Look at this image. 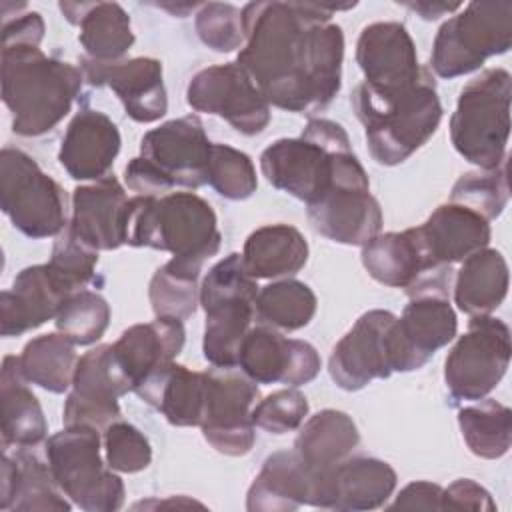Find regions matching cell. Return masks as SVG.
I'll list each match as a JSON object with an SVG mask.
<instances>
[{
  "instance_id": "obj_1",
  "label": "cell",
  "mask_w": 512,
  "mask_h": 512,
  "mask_svg": "<svg viewBox=\"0 0 512 512\" xmlns=\"http://www.w3.org/2000/svg\"><path fill=\"white\" fill-rule=\"evenodd\" d=\"M356 4L250 2L242 8L246 42L236 62L268 104L310 114L340 92L344 34L332 22Z\"/></svg>"
},
{
  "instance_id": "obj_2",
  "label": "cell",
  "mask_w": 512,
  "mask_h": 512,
  "mask_svg": "<svg viewBox=\"0 0 512 512\" xmlns=\"http://www.w3.org/2000/svg\"><path fill=\"white\" fill-rule=\"evenodd\" d=\"M78 66L46 56L34 44H2V100L18 136L52 132L80 94Z\"/></svg>"
},
{
  "instance_id": "obj_3",
  "label": "cell",
  "mask_w": 512,
  "mask_h": 512,
  "mask_svg": "<svg viewBox=\"0 0 512 512\" xmlns=\"http://www.w3.org/2000/svg\"><path fill=\"white\" fill-rule=\"evenodd\" d=\"M350 102L364 126L372 158L384 166L408 160L434 136L442 120V104L430 70L414 86L396 92H378L360 82Z\"/></svg>"
},
{
  "instance_id": "obj_4",
  "label": "cell",
  "mask_w": 512,
  "mask_h": 512,
  "mask_svg": "<svg viewBox=\"0 0 512 512\" xmlns=\"http://www.w3.org/2000/svg\"><path fill=\"white\" fill-rule=\"evenodd\" d=\"M222 234L212 206L194 192L134 196L128 202L126 244L170 252L172 260L200 270L220 250Z\"/></svg>"
},
{
  "instance_id": "obj_5",
  "label": "cell",
  "mask_w": 512,
  "mask_h": 512,
  "mask_svg": "<svg viewBox=\"0 0 512 512\" xmlns=\"http://www.w3.org/2000/svg\"><path fill=\"white\" fill-rule=\"evenodd\" d=\"M212 142L196 114L168 120L148 130L140 156L124 168V180L138 196H164L174 186L200 188L208 182Z\"/></svg>"
},
{
  "instance_id": "obj_6",
  "label": "cell",
  "mask_w": 512,
  "mask_h": 512,
  "mask_svg": "<svg viewBox=\"0 0 512 512\" xmlns=\"http://www.w3.org/2000/svg\"><path fill=\"white\" fill-rule=\"evenodd\" d=\"M510 96L512 76L504 68H486L460 90L450 118V140L480 170H494L508 160Z\"/></svg>"
},
{
  "instance_id": "obj_7",
  "label": "cell",
  "mask_w": 512,
  "mask_h": 512,
  "mask_svg": "<svg viewBox=\"0 0 512 512\" xmlns=\"http://www.w3.org/2000/svg\"><path fill=\"white\" fill-rule=\"evenodd\" d=\"M258 294L256 278L244 266L242 254L218 260L200 286V306L206 314L202 352L214 368H236L240 344L252 328Z\"/></svg>"
},
{
  "instance_id": "obj_8",
  "label": "cell",
  "mask_w": 512,
  "mask_h": 512,
  "mask_svg": "<svg viewBox=\"0 0 512 512\" xmlns=\"http://www.w3.org/2000/svg\"><path fill=\"white\" fill-rule=\"evenodd\" d=\"M352 150L346 130L328 118H312L298 138H280L260 154L266 180L310 204L330 184L334 158Z\"/></svg>"
},
{
  "instance_id": "obj_9",
  "label": "cell",
  "mask_w": 512,
  "mask_h": 512,
  "mask_svg": "<svg viewBox=\"0 0 512 512\" xmlns=\"http://www.w3.org/2000/svg\"><path fill=\"white\" fill-rule=\"evenodd\" d=\"M46 458L60 490L78 508L114 512L124 506V482L100 456V430L64 426L46 440Z\"/></svg>"
},
{
  "instance_id": "obj_10",
  "label": "cell",
  "mask_w": 512,
  "mask_h": 512,
  "mask_svg": "<svg viewBox=\"0 0 512 512\" xmlns=\"http://www.w3.org/2000/svg\"><path fill=\"white\" fill-rule=\"evenodd\" d=\"M306 206L312 228L346 246L368 244L384 224L382 208L370 194L368 174L352 150L336 154L330 184Z\"/></svg>"
},
{
  "instance_id": "obj_11",
  "label": "cell",
  "mask_w": 512,
  "mask_h": 512,
  "mask_svg": "<svg viewBox=\"0 0 512 512\" xmlns=\"http://www.w3.org/2000/svg\"><path fill=\"white\" fill-rule=\"evenodd\" d=\"M512 44V2H470L436 32L430 68L440 78L478 70Z\"/></svg>"
},
{
  "instance_id": "obj_12",
  "label": "cell",
  "mask_w": 512,
  "mask_h": 512,
  "mask_svg": "<svg viewBox=\"0 0 512 512\" xmlns=\"http://www.w3.org/2000/svg\"><path fill=\"white\" fill-rule=\"evenodd\" d=\"M0 204L12 226L28 238L58 236L66 222V196L60 184L18 148L0 152Z\"/></svg>"
},
{
  "instance_id": "obj_13",
  "label": "cell",
  "mask_w": 512,
  "mask_h": 512,
  "mask_svg": "<svg viewBox=\"0 0 512 512\" xmlns=\"http://www.w3.org/2000/svg\"><path fill=\"white\" fill-rule=\"evenodd\" d=\"M510 328L490 314L470 316L468 330L444 362V382L452 402L482 400L504 378L510 364Z\"/></svg>"
},
{
  "instance_id": "obj_14",
  "label": "cell",
  "mask_w": 512,
  "mask_h": 512,
  "mask_svg": "<svg viewBox=\"0 0 512 512\" xmlns=\"http://www.w3.org/2000/svg\"><path fill=\"white\" fill-rule=\"evenodd\" d=\"M206 378L202 436L220 454H248L256 440L252 422V408L260 396L256 382L234 368L206 370Z\"/></svg>"
},
{
  "instance_id": "obj_15",
  "label": "cell",
  "mask_w": 512,
  "mask_h": 512,
  "mask_svg": "<svg viewBox=\"0 0 512 512\" xmlns=\"http://www.w3.org/2000/svg\"><path fill=\"white\" fill-rule=\"evenodd\" d=\"M448 290L450 284H432L408 294L410 302L392 326L394 372L422 368L436 350L454 340L458 320Z\"/></svg>"
},
{
  "instance_id": "obj_16",
  "label": "cell",
  "mask_w": 512,
  "mask_h": 512,
  "mask_svg": "<svg viewBox=\"0 0 512 512\" xmlns=\"http://www.w3.org/2000/svg\"><path fill=\"white\" fill-rule=\"evenodd\" d=\"M186 100L196 112L220 116L244 136L260 134L270 122V104L238 62L196 72L188 82Z\"/></svg>"
},
{
  "instance_id": "obj_17",
  "label": "cell",
  "mask_w": 512,
  "mask_h": 512,
  "mask_svg": "<svg viewBox=\"0 0 512 512\" xmlns=\"http://www.w3.org/2000/svg\"><path fill=\"white\" fill-rule=\"evenodd\" d=\"M396 316L388 310H368L334 346L328 372L342 390L354 392L372 380H384L394 372L392 326Z\"/></svg>"
},
{
  "instance_id": "obj_18",
  "label": "cell",
  "mask_w": 512,
  "mask_h": 512,
  "mask_svg": "<svg viewBox=\"0 0 512 512\" xmlns=\"http://www.w3.org/2000/svg\"><path fill=\"white\" fill-rule=\"evenodd\" d=\"M128 392L130 386L114 366L112 344H98L78 358L62 422L64 426L84 424L104 432L120 420L118 398Z\"/></svg>"
},
{
  "instance_id": "obj_19",
  "label": "cell",
  "mask_w": 512,
  "mask_h": 512,
  "mask_svg": "<svg viewBox=\"0 0 512 512\" xmlns=\"http://www.w3.org/2000/svg\"><path fill=\"white\" fill-rule=\"evenodd\" d=\"M320 366V354L310 342L286 338L264 324L248 330L238 352V368L256 384H308Z\"/></svg>"
},
{
  "instance_id": "obj_20",
  "label": "cell",
  "mask_w": 512,
  "mask_h": 512,
  "mask_svg": "<svg viewBox=\"0 0 512 512\" xmlns=\"http://www.w3.org/2000/svg\"><path fill=\"white\" fill-rule=\"evenodd\" d=\"M356 62L364 84L378 92H396L420 82L430 68L420 66L414 40L400 22H372L356 42Z\"/></svg>"
},
{
  "instance_id": "obj_21",
  "label": "cell",
  "mask_w": 512,
  "mask_h": 512,
  "mask_svg": "<svg viewBox=\"0 0 512 512\" xmlns=\"http://www.w3.org/2000/svg\"><path fill=\"white\" fill-rule=\"evenodd\" d=\"M80 70L88 84L110 86L134 122H156L168 110L162 64L156 58L140 56L118 62H96L82 56Z\"/></svg>"
},
{
  "instance_id": "obj_22",
  "label": "cell",
  "mask_w": 512,
  "mask_h": 512,
  "mask_svg": "<svg viewBox=\"0 0 512 512\" xmlns=\"http://www.w3.org/2000/svg\"><path fill=\"white\" fill-rule=\"evenodd\" d=\"M128 202L122 184L106 176L78 186L72 194L70 230L94 250H116L126 244Z\"/></svg>"
},
{
  "instance_id": "obj_23",
  "label": "cell",
  "mask_w": 512,
  "mask_h": 512,
  "mask_svg": "<svg viewBox=\"0 0 512 512\" xmlns=\"http://www.w3.org/2000/svg\"><path fill=\"white\" fill-rule=\"evenodd\" d=\"M416 236L430 270H446L470 254L488 246L490 222L462 204L438 206L424 224L416 226Z\"/></svg>"
},
{
  "instance_id": "obj_24",
  "label": "cell",
  "mask_w": 512,
  "mask_h": 512,
  "mask_svg": "<svg viewBox=\"0 0 512 512\" xmlns=\"http://www.w3.org/2000/svg\"><path fill=\"white\" fill-rule=\"evenodd\" d=\"M394 468L372 456H348L320 482L316 508L360 512L388 502L396 488Z\"/></svg>"
},
{
  "instance_id": "obj_25",
  "label": "cell",
  "mask_w": 512,
  "mask_h": 512,
  "mask_svg": "<svg viewBox=\"0 0 512 512\" xmlns=\"http://www.w3.org/2000/svg\"><path fill=\"white\" fill-rule=\"evenodd\" d=\"M118 126L104 112L80 108L62 138L58 160L74 180H102L120 152Z\"/></svg>"
},
{
  "instance_id": "obj_26",
  "label": "cell",
  "mask_w": 512,
  "mask_h": 512,
  "mask_svg": "<svg viewBox=\"0 0 512 512\" xmlns=\"http://www.w3.org/2000/svg\"><path fill=\"white\" fill-rule=\"evenodd\" d=\"M186 340L182 320L156 318L126 328L112 344V360L130 390L174 362Z\"/></svg>"
},
{
  "instance_id": "obj_27",
  "label": "cell",
  "mask_w": 512,
  "mask_h": 512,
  "mask_svg": "<svg viewBox=\"0 0 512 512\" xmlns=\"http://www.w3.org/2000/svg\"><path fill=\"white\" fill-rule=\"evenodd\" d=\"M72 504L64 498L48 464L30 448L4 450L0 464V510L14 512H68Z\"/></svg>"
},
{
  "instance_id": "obj_28",
  "label": "cell",
  "mask_w": 512,
  "mask_h": 512,
  "mask_svg": "<svg viewBox=\"0 0 512 512\" xmlns=\"http://www.w3.org/2000/svg\"><path fill=\"white\" fill-rule=\"evenodd\" d=\"M66 298L46 264L20 270L12 286L0 294V334L10 338L42 326L56 318Z\"/></svg>"
},
{
  "instance_id": "obj_29",
  "label": "cell",
  "mask_w": 512,
  "mask_h": 512,
  "mask_svg": "<svg viewBox=\"0 0 512 512\" xmlns=\"http://www.w3.org/2000/svg\"><path fill=\"white\" fill-rule=\"evenodd\" d=\"M360 442V432L352 416L342 410L326 408L302 422L300 432L294 440V452L302 464L314 476V498L316 504L320 480L342 460L352 456Z\"/></svg>"
},
{
  "instance_id": "obj_30",
  "label": "cell",
  "mask_w": 512,
  "mask_h": 512,
  "mask_svg": "<svg viewBox=\"0 0 512 512\" xmlns=\"http://www.w3.org/2000/svg\"><path fill=\"white\" fill-rule=\"evenodd\" d=\"M60 10L80 28L78 40L90 60H124L134 44L130 16L118 2H60Z\"/></svg>"
},
{
  "instance_id": "obj_31",
  "label": "cell",
  "mask_w": 512,
  "mask_h": 512,
  "mask_svg": "<svg viewBox=\"0 0 512 512\" xmlns=\"http://www.w3.org/2000/svg\"><path fill=\"white\" fill-rule=\"evenodd\" d=\"M314 476L294 450L270 454L248 488L250 512H288L304 504L312 506Z\"/></svg>"
},
{
  "instance_id": "obj_32",
  "label": "cell",
  "mask_w": 512,
  "mask_h": 512,
  "mask_svg": "<svg viewBox=\"0 0 512 512\" xmlns=\"http://www.w3.org/2000/svg\"><path fill=\"white\" fill-rule=\"evenodd\" d=\"M206 372L170 362L132 392L164 414L172 426H200L206 402Z\"/></svg>"
},
{
  "instance_id": "obj_33",
  "label": "cell",
  "mask_w": 512,
  "mask_h": 512,
  "mask_svg": "<svg viewBox=\"0 0 512 512\" xmlns=\"http://www.w3.org/2000/svg\"><path fill=\"white\" fill-rule=\"evenodd\" d=\"M362 266L380 284L404 288L406 292L426 278L446 270H430L414 228L386 232L362 246Z\"/></svg>"
},
{
  "instance_id": "obj_34",
  "label": "cell",
  "mask_w": 512,
  "mask_h": 512,
  "mask_svg": "<svg viewBox=\"0 0 512 512\" xmlns=\"http://www.w3.org/2000/svg\"><path fill=\"white\" fill-rule=\"evenodd\" d=\"M18 356H6L0 372L2 394V448H34L44 442L48 424L42 406L28 388Z\"/></svg>"
},
{
  "instance_id": "obj_35",
  "label": "cell",
  "mask_w": 512,
  "mask_h": 512,
  "mask_svg": "<svg viewBox=\"0 0 512 512\" xmlns=\"http://www.w3.org/2000/svg\"><path fill=\"white\" fill-rule=\"evenodd\" d=\"M242 260L256 280L288 278L308 262V242L290 224L260 226L246 238Z\"/></svg>"
},
{
  "instance_id": "obj_36",
  "label": "cell",
  "mask_w": 512,
  "mask_h": 512,
  "mask_svg": "<svg viewBox=\"0 0 512 512\" xmlns=\"http://www.w3.org/2000/svg\"><path fill=\"white\" fill-rule=\"evenodd\" d=\"M508 294V264L496 248H482L462 260L454 280V304L468 316L492 314Z\"/></svg>"
},
{
  "instance_id": "obj_37",
  "label": "cell",
  "mask_w": 512,
  "mask_h": 512,
  "mask_svg": "<svg viewBox=\"0 0 512 512\" xmlns=\"http://www.w3.org/2000/svg\"><path fill=\"white\" fill-rule=\"evenodd\" d=\"M74 346L76 344L60 332L32 338L18 356L24 378L48 392H66L72 386L78 364Z\"/></svg>"
},
{
  "instance_id": "obj_38",
  "label": "cell",
  "mask_w": 512,
  "mask_h": 512,
  "mask_svg": "<svg viewBox=\"0 0 512 512\" xmlns=\"http://www.w3.org/2000/svg\"><path fill=\"white\" fill-rule=\"evenodd\" d=\"M458 426L470 452L484 460L502 458L512 444V410L492 398L460 408Z\"/></svg>"
},
{
  "instance_id": "obj_39",
  "label": "cell",
  "mask_w": 512,
  "mask_h": 512,
  "mask_svg": "<svg viewBox=\"0 0 512 512\" xmlns=\"http://www.w3.org/2000/svg\"><path fill=\"white\" fill-rule=\"evenodd\" d=\"M316 304V294L308 284L284 278L258 290L254 312L264 326L294 332L310 324Z\"/></svg>"
},
{
  "instance_id": "obj_40",
  "label": "cell",
  "mask_w": 512,
  "mask_h": 512,
  "mask_svg": "<svg viewBox=\"0 0 512 512\" xmlns=\"http://www.w3.org/2000/svg\"><path fill=\"white\" fill-rule=\"evenodd\" d=\"M198 276L200 270L182 266L172 258L160 266L148 288V298L156 318H190L200 304Z\"/></svg>"
},
{
  "instance_id": "obj_41",
  "label": "cell",
  "mask_w": 512,
  "mask_h": 512,
  "mask_svg": "<svg viewBox=\"0 0 512 512\" xmlns=\"http://www.w3.org/2000/svg\"><path fill=\"white\" fill-rule=\"evenodd\" d=\"M54 322L70 342L90 346L104 336L110 324V306L98 292L78 290L62 302Z\"/></svg>"
},
{
  "instance_id": "obj_42",
  "label": "cell",
  "mask_w": 512,
  "mask_h": 512,
  "mask_svg": "<svg viewBox=\"0 0 512 512\" xmlns=\"http://www.w3.org/2000/svg\"><path fill=\"white\" fill-rule=\"evenodd\" d=\"M508 160L494 170L462 174L450 192V202L478 212L488 222L498 218L508 204Z\"/></svg>"
},
{
  "instance_id": "obj_43",
  "label": "cell",
  "mask_w": 512,
  "mask_h": 512,
  "mask_svg": "<svg viewBox=\"0 0 512 512\" xmlns=\"http://www.w3.org/2000/svg\"><path fill=\"white\" fill-rule=\"evenodd\" d=\"M98 250L86 246L66 224L56 236L50 260L46 262L52 278L66 296L84 290L94 280Z\"/></svg>"
},
{
  "instance_id": "obj_44",
  "label": "cell",
  "mask_w": 512,
  "mask_h": 512,
  "mask_svg": "<svg viewBox=\"0 0 512 512\" xmlns=\"http://www.w3.org/2000/svg\"><path fill=\"white\" fill-rule=\"evenodd\" d=\"M208 184L228 200H246L258 188L254 164L248 154L226 144H212Z\"/></svg>"
},
{
  "instance_id": "obj_45",
  "label": "cell",
  "mask_w": 512,
  "mask_h": 512,
  "mask_svg": "<svg viewBox=\"0 0 512 512\" xmlns=\"http://www.w3.org/2000/svg\"><path fill=\"white\" fill-rule=\"evenodd\" d=\"M194 26L202 44H206L214 52H232L246 42L242 10L232 4H200Z\"/></svg>"
},
{
  "instance_id": "obj_46",
  "label": "cell",
  "mask_w": 512,
  "mask_h": 512,
  "mask_svg": "<svg viewBox=\"0 0 512 512\" xmlns=\"http://www.w3.org/2000/svg\"><path fill=\"white\" fill-rule=\"evenodd\" d=\"M106 462L114 472L134 474L146 470L152 462V448L148 438L124 420L112 422L104 432Z\"/></svg>"
},
{
  "instance_id": "obj_47",
  "label": "cell",
  "mask_w": 512,
  "mask_h": 512,
  "mask_svg": "<svg viewBox=\"0 0 512 512\" xmlns=\"http://www.w3.org/2000/svg\"><path fill=\"white\" fill-rule=\"evenodd\" d=\"M308 416V400L296 388L276 390L252 408L254 426L270 434H288L302 426Z\"/></svg>"
},
{
  "instance_id": "obj_48",
  "label": "cell",
  "mask_w": 512,
  "mask_h": 512,
  "mask_svg": "<svg viewBox=\"0 0 512 512\" xmlns=\"http://www.w3.org/2000/svg\"><path fill=\"white\" fill-rule=\"evenodd\" d=\"M440 510H472V512H494L496 502L490 492L470 478L454 480L448 488H442Z\"/></svg>"
},
{
  "instance_id": "obj_49",
  "label": "cell",
  "mask_w": 512,
  "mask_h": 512,
  "mask_svg": "<svg viewBox=\"0 0 512 512\" xmlns=\"http://www.w3.org/2000/svg\"><path fill=\"white\" fill-rule=\"evenodd\" d=\"M442 486L426 480H416L406 484L396 500L388 508H406V510H440Z\"/></svg>"
},
{
  "instance_id": "obj_50",
  "label": "cell",
  "mask_w": 512,
  "mask_h": 512,
  "mask_svg": "<svg viewBox=\"0 0 512 512\" xmlns=\"http://www.w3.org/2000/svg\"><path fill=\"white\" fill-rule=\"evenodd\" d=\"M44 38V20L38 12H26L14 18H4L2 44H34Z\"/></svg>"
},
{
  "instance_id": "obj_51",
  "label": "cell",
  "mask_w": 512,
  "mask_h": 512,
  "mask_svg": "<svg viewBox=\"0 0 512 512\" xmlns=\"http://www.w3.org/2000/svg\"><path fill=\"white\" fill-rule=\"evenodd\" d=\"M404 6L412 12H416L424 20H438L440 16H446V14L456 12V10L462 8V4H458V2L448 4V2H426V0H422V2H418V0L416 2H404Z\"/></svg>"
}]
</instances>
